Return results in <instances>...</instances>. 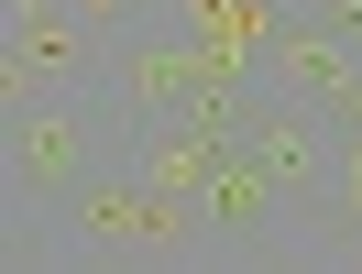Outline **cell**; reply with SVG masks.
<instances>
[{
    "mask_svg": "<svg viewBox=\"0 0 362 274\" xmlns=\"http://www.w3.org/2000/svg\"><path fill=\"white\" fill-rule=\"evenodd\" d=\"M351 66H362V44L318 11V0H296V11H274V23H264V88H274V99H318V110L340 121Z\"/></svg>",
    "mask_w": 362,
    "mask_h": 274,
    "instance_id": "5b68a950",
    "label": "cell"
},
{
    "mask_svg": "<svg viewBox=\"0 0 362 274\" xmlns=\"http://www.w3.org/2000/svg\"><path fill=\"white\" fill-rule=\"evenodd\" d=\"M198 44H187L176 23H143L110 44V66H99V110L121 121V132H154V121H187L198 110Z\"/></svg>",
    "mask_w": 362,
    "mask_h": 274,
    "instance_id": "3957f363",
    "label": "cell"
},
{
    "mask_svg": "<svg viewBox=\"0 0 362 274\" xmlns=\"http://www.w3.org/2000/svg\"><path fill=\"white\" fill-rule=\"evenodd\" d=\"M110 33L77 0H11V99H55V88H99Z\"/></svg>",
    "mask_w": 362,
    "mask_h": 274,
    "instance_id": "277c9868",
    "label": "cell"
},
{
    "mask_svg": "<svg viewBox=\"0 0 362 274\" xmlns=\"http://www.w3.org/2000/svg\"><path fill=\"white\" fill-rule=\"evenodd\" d=\"M55 230H66V263H209V230L187 198L143 186L132 165H99L88 186L55 198Z\"/></svg>",
    "mask_w": 362,
    "mask_h": 274,
    "instance_id": "6da1fadb",
    "label": "cell"
},
{
    "mask_svg": "<svg viewBox=\"0 0 362 274\" xmlns=\"http://www.w3.org/2000/svg\"><path fill=\"white\" fill-rule=\"evenodd\" d=\"M99 165H121V121L99 110V88L11 99V198L23 208H55L66 186H88Z\"/></svg>",
    "mask_w": 362,
    "mask_h": 274,
    "instance_id": "7a4b0ae2",
    "label": "cell"
}]
</instances>
